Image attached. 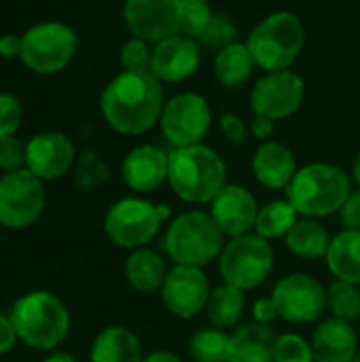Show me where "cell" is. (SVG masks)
I'll list each match as a JSON object with an SVG mask.
<instances>
[{
	"mask_svg": "<svg viewBox=\"0 0 360 362\" xmlns=\"http://www.w3.org/2000/svg\"><path fill=\"white\" fill-rule=\"evenodd\" d=\"M74 144L62 132H40L25 144V170L42 182L62 178L74 163Z\"/></svg>",
	"mask_w": 360,
	"mask_h": 362,
	"instance_id": "cell-16",
	"label": "cell"
},
{
	"mask_svg": "<svg viewBox=\"0 0 360 362\" xmlns=\"http://www.w3.org/2000/svg\"><path fill=\"white\" fill-rule=\"evenodd\" d=\"M119 59L125 72H151V59H153V49L151 42L142 40V38H129L121 51H119Z\"/></svg>",
	"mask_w": 360,
	"mask_h": 362,
	"instance_id": "cell-34",
	"label": "cell"
},
{
	"mask_svg": "<svg viewBox=\"0 0 360 362\" xmlns=\"http://www.w3.org/2000/svg\"><path fill=\"white\" fill-rule=\"evenodd\" d=\"M125 280L127 284L140 293V295H151L155 291H161L163 280L168 276V267L163 257L153 250V248H136L125 261Z\"/></svg>",
	"mask_w": 360,
	"mask_h": 362,
	"instance_id": "cell-24",
	"label": "cell"
},
{
	"mask_svg": "<svg viewBox=\"0 0 360 362\" xmlns=\"http://www.w3.org/2000/svg\"><path fill=\"white\" fill-rule=\"evenodd\" d=\"M274 362H316L312 344L297 333H282L274 344Z\"/></svg>",
	"mask_w": 360,
	"mask_h": 362,
	"instance_id": "cell-33",
	"label": "cell"
},
{
	"mask_svg": "<svg viewBox=\"0 0 360 362\" xmlns=\"http://www.w3.org/2000/svg\"><path fill=\"white\" fill-rule=\"evenodd\" d=\"M42 362H76L74 356L70 352H64V350H53L49 352V356H45Z\"/></svg>",
	"mask_w": 360,
	"mask_h": 362,
	"instance_id": "cell-45",
	"label": "cell"
},
{
	"mask_svg": "<svg viewBox=\"0 0 360 362\" xmlns=\"http://www.w3.org/2000/svg\"><path fill=\"white\" fill-rule=\"evenodd\" d=\"M352 176H354V180H356V185H359V189H360V151H359V155H356V159H354Z\"/></svg>",
	"mask_w": 360,
	"mask_h": 362,
	"instance_id": "cell-46",
	"label": "cell"
},
{
	"mask_svg": "<svg viewBox=\"0 0 360 362\" xmlns=\"http://www.w3.org/2000/svg\"><path fill=\"white\" fill-rule=\"evenodd\" d=\"M327 308L333 318L354 322L360 318V288L356 284L335 280L327 288Z\"/></svg>",
	"mask_w": 360,
	"mask_h": 362,
	"instance_id": "cell-31",
	"label": "cell"
},
{
	"mask_svg": "<svg viewBox=\"0 0 360 362\" xmlns=\"http://www.w3.org/2000/svg\"><path fill=\"white\" fill-rule=\"evenodd\" d=\"M25 168V144L17 136L0 138V170L17 172Z\"/></svg>",
	"mask_w": 360,
	"mask_h": 362,
	"instance_id": "cell-37",
	"label": "cell"
},
{
	"mask_svg": "<svg viewBox=\"0 0 360 362\" xmlns=\"http://www.w3.org/2000/svg\"><path fill=\"white\" fill-rule=\"evenodd\" d=\"M182 0H125L123 19L132 36L159 42L180 34Z\"/></svg>",
	"mask_w": 360,
	"mask_h": 362,
	"instance_id": "cell-15",
	"label": "cell"
},
{
	"mask_svg": "<svg viewBox=\"0 0 360 362\" xmlns=\"http://www.w3.org/2000/svg\"><path fill=\"white\" fill-rule=\"evenodd\" d=\"M214 13L206 0H182L180 6V34L199 42Z\"/></svg>",
	"mask_w": 360,
	"mask_h": 362,
	"instance_id": "cell-32",
	"label": "cell"
},
{
	"mask_svg": "<svg viewBox=\"0 0 360 362\" xmlns=\"http://www.w3.org/2000/svg\"><path fill=\"white\" fill-rule=\"evenodd\" d=\"M168 182L178 199L195 206L210 204L227 185V165L206 144L174 148L170 153Z\"/></svg>",
	"mask_w": 360,
	"mask_h": 362,
	"instance_id": "cell-2",
	"label": "cell"
},
{
	"mask_svg": "<svg viewBox=\"0 0 360 362\" xmlns=\"http://www.w3.org/2000/svg\"><path fill=\"white\" fill-rule=\"evenodd\" d=\"M11 322L19 341L32 350L53 352L70 333V312L66 303L49 291H30L11 308Z\"/></svg>",
	"mask_w": 360,
	"mask_h": 362,
	"instance_id": "cell-3",
	"label": "cell"
},
{
	"mask_svg": "<svg viewBox=\"0 0 360 362\" xmlns=\"http://www.w3.org/2000/svg\"><path fill=\"white\" fill-rule=\"evenodd\" d=\"M21 102L8 91H0V138L15 136V132L21 125Z\"/></svg>",
	"mask_w": 360,
	"mask_h": 362,
	"instance_id": "cell-36",
	"label": "cell"
},
{
	"mask_svg": "<svg viewBox=\"0 0 360 362\" xmlns=\"http://www.w3.org/2000/svg\"><path fill=\"white\" fill-rule=\"evenodd\" d=\"M159 125L163 138L174 148L202 144L212 127V108L199 93H176L166 102Z\"/></svg>",
	"mask_w": 360,
	"mask_h": 362,
	"instance_id": "cell-11",
	"label": "cell"
},
{
	"mask_svg": "<svg viewBox=\"0 0 360 362\" xmlns=\"http://www.w3.org/2000/svg\"><path fill=\"white\" fill-rule=\"evenodd\" d=\"M274 123H276V121H272V119H267V117L255 115V119H252V123H250V134H252L257 140L267 142V138H269L272 132H274Z\"/></svg>",
	"mask_w": 360,
	"mask_h": 362,
	"instance_id": "cell-43",
	"label": "cell"
},
{
	"mask_svg": "<svg viewBox=\"0 0 360 362\" xmlns=\"http://www.w3.org/2000/svg\"><path fill=\"white\" fill-rule=\"evenodd\" d=\"M297 159L291 146L278 140L263 142L252 155V174L255 178L272 191L289 189L297 174Z\"/></svg>",
	"mask_w": 360,
	"mask_h": 362,
	"instance_id": "cell-20",
	"label": "cell"
},
{
	"mask_svg": "<svg viewBox=\"0 0 360 362\" xmlns=\"http://www.w3.org/2000/svg\"><path fill=\"white\" fill-rule=\"evenodd\" d=\"M21 38V62L36 74L62 72L72 62L79 47L76 32L62 21L36 23L28 28Z\"/></svg>",
	"mask_w": 360,
	"mask_h": 362,
	"instance_id": "cell-8",
	"label": "cell"
},
{
	"mask_svg": "<svg viewBox=\"0 0 360 362\" xmlns=\"http://www.w3.org/2000/svg\"><path fill=\"white\" fill-rule=\"evenodd\" d=\"M272 269L274 248L265 238L257 233L229 240L219 257V274L223 282L244 293L261 286L269 278Z\"/></svg>",
	"mask_w": 360,
	"mask_h": 362,
	"instance_id": "cell-7",
	"label": "cell"
},
{
	"mask_svg": "<svg viewBox=\"0 0 360 362\" xmlns=\"http://www.w3.org/2000/svg\"><path fill=\"white\" fill-rule=\"evenodd\" d=\"M229 341L231 335L221 329H202L191 337L189 354L195 362H227Z\"/></svg>",
	"mask_w": 360,
	"mask_h": 362,
	"instance_id": "cell-30",
	"label": "cell"
},
{
	"mask_svg": "<svg viewBox=\"0 0 360 362\" xmlns=\"http://www.w3.org/2000/svg\"><path fill=\"white\" fill-rule=\"evenodd\" d=\"M255 66L257 64H255L246 42H233L216 53L212 70H214V78L221 87L236 89V87H242L252 76Z\"/></svg>",
	"mask_w": 360,
	"mask_h": 362,
	"instance_id": "cell-26",
	"label": "cell"
},
{
	"mask_svg": "<svg viewBox=\"0 0 360 362\" xmlns=\"http://www.w3.org/2000/svg\"><path fill=\"white\" fill-rule=\"evenodd\" d=\"M339 218L346 229L360 231V189L350 193V197L346 199V204L339 210Z\"/></svg>",
	"mask_w": 360,
	"mask_h": 362,
	"instance_id": "cell-39",
	"label": "cell"
},
{
	"mask_svg": "<svg viewBox=\"0 0 360 362\" xmlns=\"http://www.w3.org/2000/svg\"><path fill=\"white\" fill-rule=\"evenodd\" d=\"M142 344L134 331L127 327H106L102 329L89 352V362H142Z\"/></svg>",
	"mask_w": 360,
	"mask_h": 362,
	"instance_id": "cell-22",
	"label": "cell"
},
{
	"mask_svg": "<svg viewBox=\"0 0 360 362\" xmlns=\"http://www.w3.org/2000/svg\"><path fill=\"white\" fill-rule=\"evenodd\" d=\"M312 352L316 362H352L359 354V335L352 322L327 318L312 335Z\"/></svg>",
	"mask_w": 360,
	"mask_h": 362,
	"instance_id": "cell-21",
	"label": "cell"
},
{
	"mask_svg": "<svg viewBox=\"0 0 360 362\" xmlns=\"http://www.w3.org/2000/svg\"><path fill=\"white\" fill-rule=\"evenodd\" d=\"M170 153L155 144H142L132 148L121 165L123 182L136 193H151L168 182Z\"/></svg>",
	"mask_w": 360,
	"mask_h": 362,
	"instance_id": "cell-19",
	"label": "cell"
},
{
	"mask_svg": "<svg viewBox=\"0 0 360 362\" xmlns=\"http://www.w3.org/2000/svg\"><path fill=\"white\" fill-rule=\"evenodd\" d=\"M199 62H202L199 42L185 34H174L155 42L151 74H155L161 83H180L195 74Z\"/></svg>",
	"mask_w": 360,
	"mask_h": 362,
	"instance_id": "cell-18",
	"label": "cell"
},
{
	"mask_svg": "<svg viewBox=\"0 0 360 362\" xmlns=\"http://www.w3.org/2000/svg\"><path fill=\"white\" fill-rule=\"evenodd\" d=\"M329 272L342 280L360 286V231L344 229L331 240L327 252Z\"/></svg>",
	"mask_w": 360,
	"mask_h": 362,
	"instance_id": "cell-25",
	"label": "cell"
},
{
	"mask_svg": "<svg viewBox=\"0 0 360 362\" xmlns=\"http://www.w3.org/2000/svg\"><path fill=\"white\" fill-rule=\"evenodd\" d=\"M306 98V83L301 74L289 70L267 72L257 81L250 93V108L259 117L282 121L293 117Z\"/></svg>",
	"mask_w": 360,
	"mask_h": 362,
	"instance_id": "cell-13",
	"label": "cell"
},
{
	"mask_svg": "<svg viewBox=\"0 0 360 362\" xmlns=\"http://www.w3.org/2000/svg\"><path fill=\"white\" fill-rule=\"evenodd\" d=\"M47 206L45 182L30 170L6 172L0 176V225L25 229L34 225Z\"/></svg>",
	"mask_w": 360,
	"mask_h": 362,
	"instance_id": "cell-10",
	"label": "cell"
},
{
	"mask_svg": "<svg viewBox=\"0 0 360 362\" xmlns=\"http://www.w3.org/2000/svg\"><path fill=\"white\" fill-rule=\"evenodd\" d=\"M297 221H299V212L295 210V206L289 199H276L259 208L255 231L267 242L284 240L291 233V229L297 225Z\"/></svg>",
	"mask_w": 360,
	"mask_h": 362,
	"instance_id": "cell-29",
	"label": "cell"
},
{
	"mask_svg": "<svg viewBox=\"0 0 360 362\" xmlns=\"http://www.w3.org/2000/svg\"><path fill=\"white\" fill-rule=\"evenodd\" d=\"M142 362H182L180 356H176L174 352H168V350H159V352H153L149 356H144Z\"/></svg>",
	"mask_w": 360,
	"mask_h": 362,
	"instance_id": "cell-44",
	"label": "cell"
},
{
	"mask_svg": "<svg viewBox=\"0 0 360 362\" xmlns=\"http://www.w3.org/2000/svg\"><path fill=\"white\" fill-rule=\"evenodd\" d=\"M331 240L333 238L329 235V231L316 218H299L297 225L291 229V233L284 238L286 248L295 257L308 261H318L327 257Z\"/></svg>",
	"mask_w": 360,
	"mask_h": 362,
	"instance_id": "cell-27",
	"label": "cell"
},
{
	"mask_svg": "<svg viewBox=\"0 0 360 362\" xmlns=\"http://www.w3.org/2000/svg\"><path fill=\"white\" fill-rule=\"evenodd\" d=\"M280 314H278V308H276V301L274 297H261L252 303V320L259 322V325H272L274 320H278Z\"/></svg>",
	"mask_w": 360,
	"mask_h": 362,
	"instance_id": "cell-40",
	"label": "cell"
},
{
	"mask_svg": "<svg viewBox=\"0 0 360 362\" xmlns=\"http://www.w3.org/2000/svg\"><path fill=\"white\" fill-rule=\"evenodd\" d=\"M163 87L151 72H121L100 95L106 123L123 136H142L153 129L163 112Z\"/></svg>",
	"mask_w": 360,
	"mask_h": 362,
	"instance_id": "cell-1",
	"label": "cell"
},
{
	"mask_svg": "<svg viewBox=\"0 0 360 362\" xmlns=\"http://www.w3.org/2000/svg\"><path fill=\"white\" fill-rule=\"evenodd\" d=\"M352 193L348 174L333 163H308L297 170L286 199L303 218H323L342 210Z\"/></svg>",
	"mask_w": 360,
	"mask_h": 362,
	"instance_id": "cell-4",
	"label": "cell"
},
{
	"mask_svg": "<svg viewBox=\"0 0 360 362\" xmlns=\"http://www.w3.org/2000/svg\"><path fill=\"white\" fill-rule=\"evenodd\" d=\"M236 34H238V32H236V23H233L227 15L214 13L210 25L206 28L204 36L199 38V45H206L208 49H214V51L219 53L221 49H225V47L238 42V40H236Z\"/></svg>",
	"mask_w": 360,
	"mask_h": 362,
	"instance_id": "cell-35",
	"label": "cell"
},
{
	"mask_svg": "<svg viewBox=\"0 0 360 362\" xmlns=\"http://www.w3.org/2000/svg\"><path fill=\"white\" fill-rule=\"evenodd\" d=\"M352 362H360V352H359V354H356V358H354V361H352Z\"/></svg>",
	"mask_w": 360,
	"mask_h": 362,
	"instance_id": "cell-47",
	"label": "cell"
},
{
	"mask_svg": "<svg viewBox=\"0 0 360 362\" xmlns=\"http://www.w3.org/2000/svg\"><path fill=\"white\" fill-rule=\"evenodd\" d=\"M159 204H151L142 197H123L115 202L104 214L106 238L125 250L144 248L161 227Z\"/></svg>",
	"mask_w": 360,
	"mask_h": 362,
	"instance_id": "cell-9",
	"label": "cell"
},
{
	"mask_svg": "<svg viewBox=\"0 0 360 362\" xmlns=\"http://www.w3.org/2000/svg\"><path fill=\"white\" fill-rule=\"evenodd\" d=\"M278 314L291 325H310L327 308V288L310 274H289L272 293Z\"/></svg>",
	"mask_w": 360,
	"mask_h": 362,
	"instance_id": "cell-12",
	"label": "cell"
},
{
	"mask_svg": "<svg viewBox=\"0 0 360 362\" xmlns=\"http://www.w3.org/2000/svg\"><path fill=\"white\" fill-rule=\"evenodd\" d=\"M221 132L225 134V138L231 142V144H244L248 140V125L233 112H225L221 117Z\"/></svg>",
	"mask_w": 360,
	"mask_h": 362,
	"instance_id": "cell-38",
	"label": "cell"
},
{
	"mask_svg": "<svg viewBox=\"0 0 360 362\" xmlns=\"http://www.w3.org/2000/svg\"><path fill=\"white\" fill-rule=\"evenodd\" d=\"M17 341H19V337H17V331L11 322V316L0 314V356L8 354Z\"/></svg>",
	"mask_w": 360,
	"mask_h": 362,
	"instance_id": "cell-41",
	"label": "cell"
},
{
	"mask_svg": "<svg viewBox=\"0 0 360 362\" xmlns=\"http://www.w3.org/2000/svg\"><path fill=\"white\" fill-rule=\"evenodd\" d=\"M306 45L303 21L291 11H276L261 19L246 38V47L265 72L289 70Z\"/></svg>",
	"mask_w": 360,
	"mask_h": 362,
	"instance_id": "cell-5",
	"label": "cell"
},
{
	"mask_svg": "<svg viewBox=\"0 0 360 362\" xmlns=\"http://www.w3.org/2000/svg\"><path fill=\"white\" fill-rule=\"evenodd\" d=\"M21 49H23V38L17 34H4L0 36V55L6 59L13 57H21Z\"/></svg>",
	"mask_w": 360,
	"mask_h": 362,
	"instance_id": "cell-42",
	"label": "cell"
},
{
	"mask_svg": "<svg viewBox=\"0 0 360 362\" xmlns=\"http://www.w3.org/2000/svg\"><path fill=\"white\" fill-rule=\"evenodd\" d=\"M210 293V282L202 267L174 265L163 280L161 301L172 316L191 320L206 310Z\"/></svg>",
	"mask_w": 360,
	"mask_h": 362,
	"instance_id": "cell-14",
	"label": "cell"
},
{
	"mask_svg": "<svg viewBox=\"0 0 360 362\" xmlns=\"http://www.w3.org/2000/svg\"><path fill=\"white\" fill-rule=\"evenodd\" d=\"M210 216L225 238L233 240L248 235L259 216L257 199L242 185H225V189L210 202Z\"/></svg>",
	"mask_w": 360,
	"mask_h": 362,
	"instance_id": "cell-17",
	"label": "cell"
},
{
	"mask_svg": "<svg viewBox=\"0 0 360 362\" xmlns=\"http://www.w3.org/2000/svg\"><path fill=\"white\" fill-rule=\"evenodd\" d=\"M274 344L276 335L267 325H244L231 335L227 362H274Z\"/></svg>",
	"mask_w": 360,
	"mask_h": 362,
	"instance_id": "cell-23",
	"label": "cell"
},
{
	"mask_svg": "<svg viewBox=\"0 0 360 362\" xmlns=\"http://www.w3.org/2000/svg\"><path fill=\"white\" fill-rule=\"evenodd\" d=\"M223 238L225 235L216 227L210 212L189 210L170 223L161 246L176 265L206 267L208 263L219 261Z\"/></svg>",
	"mask_w": 360,
	"mask_h": 362,
	"instance_id": "cell-6",
	"label": "cell"
},
{
	"mask_svg": "<svg viewBox=\"0 0 360 362\" xmlns=\"http://www.w3.org/2000/svg\"><path fill=\"white\" fill-rule=\"evenodd\" d=\"M246 310V295L244 291L231 286V284H221L212 288L208 305H206V316L214 329H231L240 322L242 314Z\"/></svg>",
	"mask_w": 360,
	"mask_h": 362,
	"instance_id": "cell-28",
	"label": "cell"
}]
</instances>
